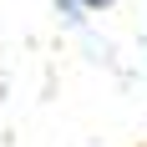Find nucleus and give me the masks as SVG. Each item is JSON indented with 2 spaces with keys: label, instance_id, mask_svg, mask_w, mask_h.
<instances>
[{
  "label": "nucleus",
  "instance_id": "1",
  "mask_svg": "<svg viewBox=\"0 0 147 147\" xmlns=\"http://www.w3.org/2000/svg\"><path fill=\"white\" fill-rule=\"evenodd\" d=\"M76 5H81V10H86V15H96V10H112L117 0H76Z\"/></svg>",
  "mask_w": 147,
  "mask_h": 147
}]
</instances>
